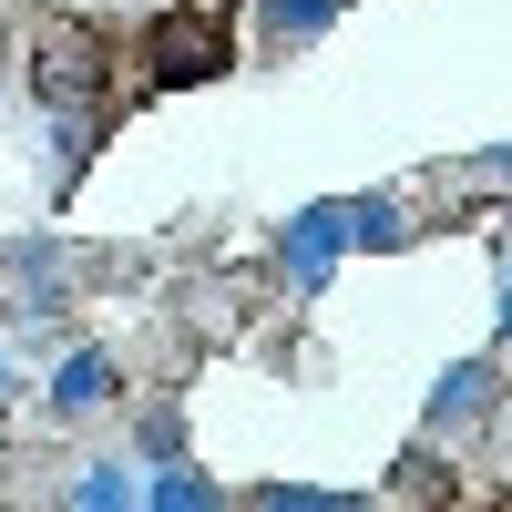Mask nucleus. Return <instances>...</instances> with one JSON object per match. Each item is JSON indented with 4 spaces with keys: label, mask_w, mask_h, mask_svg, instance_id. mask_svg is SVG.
<instances>
[{
    "label": "nucleus",
    "mask_w": 512,
    "mask_h": 512,
    "mask_svg": "<svg viewBox=\"0 0 512 512\" xmlns=\"http://www.w3.org/2000/svg\"><path fill=\"white\" fill-rule=\"evenodd\" d=\"M31 93H41V123H52V164L72 185L82 154H93V134H103V41L82 21H52L31 41Z\"/></svg>",
    "instance_id": "f257e3e1"
},
{
    "label": "nucleus",
    "mask_w": 512,
    "mask_h": 512,
    "mask_svg": "<svg viewBox=\"0 0 512 512\" xmlns=\"http://www.w3.org/2000/svg\"><path fill=\"white\" fill-rule=\"evenodd\" d=\"M226 62H236V31H226V11H164V21L144 31V82H154V93L216 82Z\"/></svg>",
    "instance_id": "f03ea898"
},
{
    "label": "nucleus",
    "mask_w": 512,
    "mask_h": 512,
    "mask_svg": "<svg viewBox=\"0 0 512 512\" xmlns=\"http://www.w3.org/2000/svg\"><path fill=\"white\" fill-rule=\"evenodd\" d=\"M338 256H349V195H328V205H297V216L277 226V277L297 297H318L338 277Z\"/></svg>",
    "instance_id": "7ed1b4c3"
},
{
    "label": "nucleus",
    "mask_w": 512,
    "mask_h": 512,
    "mask_svg": "<svg viewBox=\"0 0 512 512\" xmlns=\"http://www.w3.org/2000/svg\"><path fill=\"white\" fill-rule=\"evenodd\" d=\"M492 400H502V369L472 349V359H451V369L431 379V410H420V431H431V441H461V431H482V420H492Z\"/></svg>",
    "instance_id": "20e7f679"
},
{
    "label": "nucleus",
    "mask_w": 512,
    "mask_h": 512,
    "mask_svg": "<svg viewBox=\"0 0 512 512\" xmlns=\"http://www.w3.org/2000/svg\"><path fill=\"white\" fill-rule=\"evenodd\" d=\"M113 400H123V359H113V349H62V359H52V390H41L52 420H93V410H113Z\"/></svg>",
    "instance_id": "39448f33"
},
{
    "label": "nucleus",
    "mask_w": 512,
    "mask_h": 512,
    "mask_svg": "<svg viewBox=\"0 0 512 512\" xmlns=\"http://www.w3.org/2000/svg\"><path fill=\"white\" fill-rule=\"evenodd\" d=\"M62 512H144V461H134V451H93V461L72 472Z\"/></svg>",
    "instance_id": "423d86ee"
},
{
    "label": "nucleus",
    "mask_w": 512,
    "mask_h": 512,
    "mask_svg": "<svg viewBox=\"0 0 512 512\" xmlns=\"http://www.w3.org/2000/svg\"><path fill=\"white\" fill-rule=\"evenodd\" d=\"M338 11H349V0H256V31H267V52H308Z\"/></svg>",
    "instance_id": "0eeeda50"
},
{
    "label": "nucleus",
    "mask_w": 512,
    "mask_h": 512,
    "mask_svg": "<svg viewBox=\"0 0 512 512\" xmlns=\"http://www.w3.org/2000/svg\"><path fill=\"white\" fill-rule=\"evenodd\" d=\"M144 512H226V482H205L195 461H164L144 472Z\"/></svg>",
    "instance_id": "6e6552de"
},
{
    "label": "nucleus",
    "mask_w": 512,
    "mask_h": 512,
    "mask_svg": "<svg viewBox=\"0 0 512 512\" xmlns=\"http://www.w3.org/2000/svg\"><path fill=\"white\" fill-rule=\"evenodd\" d=\"M349 246H369V256L410 246V205L400 195H349Z\"/></svg>",
    "instance_id": "1a4fd4ad"
},
{
    "label": "nucleus",
    "mask_w": 512,
    "mask_h": 512,
    "mask_svg": "<svg viewBox=\"0 0 512 512\" xmlns=\"http://www.w3.org/2000/svg\"><path fill=\"white\" fill-rule=\"evenodd\" d=\"M134 461H144V472H164V461H185V410H175V400H154V410L134 420Z\"/></svg>",
    "instance_id": "9d476101"
},
{
    "label": "nucleus",
    "mask_w": 512,
    "mask_h": 512,
    "mask_svg": "<svg viewBox=\"0 0 512 512\" xmlns=\"http://www.w3.org/2000/svg\"><path fill=\"white\" fill-rule=\"evenodd\" d=\"M246 512H369V492H308V482H267V492H246Z\"/></svg>",
    "instance_id": "9b49d317"
},
{
    "label": "nucleus",
    "mask_w": 512,
    "mask_h": 512,
    "mask_svg": "<svg viewBox=\"0 0 512 512\" xmlns=\"http://www.w3.org/2000/svg\"><path fill=\"white\" fill-rule=\"evenodd\" d=\"M492 287H502V349H512V246H502V277Z\"/></svg>",
    "instance_id": "f8f14e48"
},
{
    "label": "nucleus",
    "mask_w": 512,
    "mask_h": 512,
    "mask_svg": "<svg viewBox=\"0 0 512 512\" xmlns=\"http://www.w3.org/2000/svg\"><path fill=\"white\" fill-rule=\"evenodd\" d=\"M11 390H21V369H11V349H0V400H11Z\"/></svg>",
    "instance_id": "ddd939ff"
}]
</instances>
